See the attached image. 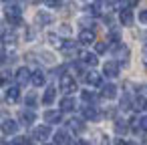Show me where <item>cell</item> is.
Returning a JSON list of instances; mask_svg holds the SVG:
<instances>
[{
	"mask_svg": "<svg viewBox=\"0 0 147 145\" xmlns=\"http://www.w3.org/2000/svg\"><path fill=\"white\" fill-rule=\"evenodd\" d=\"M59 85H61V89H63L67 95H71L73 91H77V83H75V79H73L71 75H63L61 81H59Z\"/></svg>",
	"mask_w": 147,
	"mask_h": 145,
	"instance_id": "1",
	"label": "cell"
},
{
	"mask_svg": "<svg viewBox=\"0 0 147 145\" xmlns=\"http://www.w3.org/2000/svg\"><path fill=\"white\" fill-rule=\"evenodd\" d=\"M49 137H51V127L49 125H38L32 131V139H36V141H47Z\"/></svg>",
	"mask_w": 147,
	"mask_h": 145,
	"instance_id": "2",
	"label": "cell"
},
{
	"mask_svg": "<svg viewBox=\"0 0 147 145\" xmlns=\"http://www.w3.org/2000/svg\"><path fill=\"white\" fill-rule=\"evenodd\" d=\"M103 75H107V77H119V63L117 61H107L105 65H103Z\"/></svg>",
	"mask_w": 147,
	"mask_h": 145,
	"instance_id": "3",
	"label": "cell"
},
{
	"mask_svg": "<svg viewBox=\"0 0 147 145\" xmlns=\"http://www.w3.org/2000/svg\"><path fill=\"white\" fill-rule=\"evenodd\" d=\"M22 14V6L18 2H8L6 4V18H20Z\"/></svg>",
	"mask_w": 147,
	"mask_h": 145,
	"instance_id": "4",
	"label": "cell"
},
{
	"mask_svg": "<svg viewBox=\"0 0 147 145\" xmlns=\"http://www.w3.org/2000/svg\"><path fill=\"white\" fill-rule=\"evenodd\" d=\"M2 131H4V135H14L18 131V123L14 119H4L2 121Z\"/></svg>",
	"mask_w": 147,
	"mask_h": 145,
	"instance_id": "5",
	"label": "cell"
},
{
	"mask_svg": "<svg viewBox=\"0 0 147 145\" xmlns=\"http://www.w3.org/2000/svg\"><path fill=\"white\" fill-rule=\"evenodd\" d=\"M30 77H32V73H30L26 67H20V69L16 71V81H18V85H26V83L30 81Z\"/></svg>",
	"mask_w": 147,
	"mask_h": 145,
	"instance_id": "6",
	"label": "cell"
},
{
	"mask_svg": "<svg viewBox=\"0 0 147 145\" xmlns=\"http://www.w3.org/2000/svg\"><path fill=\"white\" fill-rule=\"evenodd\" d=\"M115 49V57L123 63V65H127V59H129V49L127 47H123V45H117V47H113Z\"/></svg>",
	"mask_w": 147,
	"mask_h": 145,
	"instance_id": "7",
	"label": "cell"
},
{
	"mask_svg": "<svg viewBox=\"0 0 147 145\" xmlns=\"http://www.w3.org/2000/svg\"><path fill=\"white\" fill-rule=\"evenodd\" d=\"M85 81H87L91 87H99V85L103 83L101 75H99V73H95V71H91V73H85Z\"/></svg>",
	"mask_w": 147,
	"mask_h": 145,
	"instance_id": "8",
	"label": "cell"
},
{
	"mask_svg": "<svg viewBox=\"0 0 147 145\" xmlns=\"http://www.w3.org/2000/svg\"><path fill=\"white\" fill-rule=\"evenodd\" d=\"M79 59H81V63H85V65H91V67H95V65H97V57H95L93 53L81 51V53H79Z\"/></svg>",
	"mask_w": 147,
	"mask_h": 145,
	"instance_id": "9",
	"label": "cell"
},
{
	"mask_svg": "<svg viewBox=\"0 0 147 145\" xmlns=\"http://www.w3.org/2000/svg\"><path fill=\"white\" fill-rule=\"evenodd\" d=\"M55 145H71V141H69V133L63 131V129H59V131L55 133Z\"/></svg>",
	"mask_w": 147,
	"mask_h": 145,
	"instance_id": "10",
	"label": "cell"
},
{
	"mask_svg": "<svg viewBox=\"0 0 147 145\" xmlns=\"http://www.w3.org/2000/svg\"><path fill=\"white\" fill-rule=\"evenodd\" d=\"M79 42H81V45H91V42H95V32H93V30H81Z\"/></svg>",
	"mask_w": 147,
	"mask_h": 145,
	"instance_id": "11",
	"label": "cell"
},
{
	"mask_svg": "<svg viewBox=\"0 0 147 145\" xmlns=\"http://www.w3.org/2000/svg\"><path fill=\"white\" fill-rule=\"evenodd\" d=\"M119 20H121V24H123V26H131L135 18H133V12H131V10H121Z\"/></svg>",
	"mask_w": 147,
	"mask_h": 145,
	"instance_id": "12",
	"label": "cell"
},
{
	"mask_svg": "<svg viewBox=\"0 0 147 145\" xmlns=\"http://www.w3.org/2000/svg\"><path fill=\"white\" fill-rule=\"evenodd\" d=\"M45 81H47V77H45V73H42V71H34V73H32V77H30V83H32L34 87H42V85H45Z\"/></svg>",
	"mask_w": 147,
	"mask_h": 145,
	"instance_id": "13",
	"label": "cell"
},
{
	"mask_svg": "<svg viewBox=\"0 0 147 145\" xmlns=\"http://www.w3.org/2000/svg\"><path fill=\"white\" fill-rule=\"evenodd\" d=\"M34 119H36L34 111H30V109H24V111H20V121H22L24 125H30V123H34Z\"/></svg>",
	"mask_w": 147,
	"mask_h": 145,
	"instance_id": "14",
	"label": "cell"
},
{
	"mask_svg": "<svg viewBox=\"0 0 147 145\" xmlns=\"http://www.w3.org/2000/svg\"><path fill=\"white\" fill-rule=\"evenodd\" d=\"M55 18H53V14H49V12H45V10H40L38 14H36V24H51Z\"/></svg>",
	"mask_w": 147,
	"mask_h": 145,
	"instance_id": "15",
	"label": "cell"
},
{
	"mask_svg": "<svg viewBox=\"0 0 147 145\" xmlns=\"http://www.w3.org/2000/svg\"><path fill=\"white\" fill-rule=\"evenodd\" d=\"M103 97H105V99H115V97H117V87L111 85V83L103 85Z\"/></svg>",
	"mask_w": 147,
	"mask_h": 145,
	"instance_id": "16",
	"label": "cell"
},
{
	"mask_svg": "<svg viewBox=\"0 0 147 145\" xmlns=\"http://www.w3.org/2000/svg\"><path fill=\"white\" fill-rule=\"evenodd\" d=\"M55 97H57V89H55V87H47V91H45V95H42V103H45V105H51V103L55 101Z\"/></svg>",
	"mask_w": 147,
	"mask_h": 145,
	"instance_id": "17",
	"label": "cell"
},
{
	"mask_svg": "<svg viewBox=\"0 0 147 145\" xmlns=\"http://www.w3.org/2000/svg\"><path fill=\"white\" fill-rule=\"evenodd\" d=\"M18 97H20V89H18V87H8V91H6V101H8V103H14V101H18Z\"/></svg>",
	"mask_w": 147,
	"mask_h": 145,
	"instance_id": "18",
	"label": "cell"
},
{
	"mask_svg": "<svg viewBox=\"0 0 147 145\" xmlns=\"http://www.w3.org/2000/svg\"><path fill=\"white\" fill-rule=\"evenodd\" d=\"M83 117H85V119H91V121H95V119H99V113H97V107H83Z\"/></svg>",
	"mask_w": 147,
	"mask_h": 145,
	"instance_id": "19",
	"label": "cell"
},
{
	"mask_svg": "<svg viewBox=\"0 0 147 145\" xmlns=\"http://www.w3.org/2000/svg\"><path fill=\"white\" fill-rule=\"evenodd\" d=\"M73 109H75V99L73 97L61 99V111H73Z\"/></svg>",
	"mask_w": 147,
	"mask_h": 145,
	"instance_id": "20",
	"label": "cell"
},
{
	"mask_svg": "<svg viewBox=\"0 0 147 145\" xmlns=\"http://www.w3.org/2000/svg\"><path fill=\"white\" fill-rule=\"evenodd\" d=\"M45 121L47 123H59L61 121V111H47L45 113Z\"/></svg>",
	"mask_w": 147,
	"mask_h": 145,
	"instance_id": "21",
	"label": "cell"
},
{
	"mask_svg": "<svg viewBox=\"0 0 147 145\" xmlns=\"http://www.w3.org/2000/svg\"><path fill=\"white\" fill-rule=\"evenodd\" d=\"M69 127H71L75 133H83V131H85V123H83L81 119H71V121H69Z\"/></svg>",
	"mask_w": 147,
	"mask_h": 145,
	"instance_id": "22",
	"label": "cell"
},
{
	"mask_svg": "<svg viewBox=\"0 0 147 145\" xmlns=\"http://www.w3.org/2000/svg\"><path fill=\"white\" fill-rule=\"evenodd\" d=\"M2 42H4V45H14V42H16V34L10 32V30L2 32Z\"/></svg>",
	"mask_w": 147,
	"mask_h": 145,
	"instance_id": "23",
	"label": "cell"
},
{
	"mask_svg": "<svg viewBox=\"0 0 147 145\" xmlns=\"http://www.w3.org/2000/svg\"><path fill=\"white\" fill-rule=\"evenodd\" d=\"M127 129H129V127H127V123H125V121H121V119H117V121H115V131H117L119 135L127 133Z\"/></svg>",
	"mask_w": 147,
	"mask_h": 145,
	"instance_id": "24",
	"label": "cell"
},
{
	"mask_svg": "<svg viewBox=\"0 0 147 145\" xmlns=\"http://www.w3.org/2000/svg\"><path fill=\"white\" fill-rule=\"evenodd\" d=\"M133 109H135V111H143V109H147V101H145L143 97L135 99V101H133Z\"/></svg>",
	"mask_w": 147,
	"mask_h": 145,
	"instance_id": "25",
	"label": "cell"
},
{
	"mask_svg": "<svg viewBox=\"0 0 147 145\" xmlns=\"http://www.w3.org/2000/svg\"><path fill=\"white\" fill-rule=\"evenodd\" d=\"M81 99H83L85 103H95V101H97L95 93H91V91H83V93H81Z\"/></svg>",
	"mask_w": 147,
	"mask_h": 145,
	"instance_id": "26",
	"label": "cell"
},
{
	"mask_svg": "<svg viewBox=\"0 0 147 145\" xmlns=\"http://www.w3.org/2000/svg\"><path fill=\"white\" fill-rule=\"evenodd\" d=\"M87 8H89V14H95V16H97V14H101V10H99V8H101V4H99V2H91Z\"/></svg>",
	"mask_w": 147,
	"mask_h": 145,
	"instance_id": "27",
	"label": "cell"
},
{
	"mask_svg": "<svg viewBox=\"0 0 147 145\" xmlns=\"http://www.w3.org/2000/svg\"><path fill=\"white\" fill-rule=\"evenodd\" d=\"M47 38L51 40V45H55V47H63V40H61V38H59L57 34H53V32H51V34H49Z\"/></svg>",
	"mask_w": 147,
	"mask_h": 145,
	"instance_id": "28",
	"label": "cell"
},
{
	"mask_svg": "<svg viewBox=\"0 0 147 145\" xmlns=\"http://www.w3.org/2000/svg\"><path fill=\"white\" fill-rule=\"evenodd\" d=\"M63 51H73L75 49V40H71V38H67V40H63V47H61Z\"/></svg>",
	"mask_w": 147,
	"mask_h": 145,
	"instance_id": "29",
	"label": "cell"
},
{
	"mask_svg": "<svg viewBox=\"0 0 147 145\" xmlns=\"http://www.w3.org/2000/svg\"><path fill=\"white\" fill-rule=\"evenodd\" d=\"M95 51H97V55L107 53V42H95Z\"/></svg>",
	"mask_w": 147,
	"mask_h": 145,
	"instance_id": "30",
	"label": "cell"
},
{
	"mask_svg": "<svg viewBox=\"0 0 147 145\" xmlns=\"http://www.w3.org/2000/svg\"><path fill=\"white\" fill-rule=\"evenodd\" d=\"M26 105H28V107H34V105H36V95H34V93H30V95L26 97Z\"/></svg>",
	"mask_w": 147,
	"mask_h": 145,
	"instance_id": "31",
	"label": "cell"
},
{
	"mask_svg": "<svg viewBox=\"0 0 147 145\" xmlns=\"http://www.w3.org/2000/svg\"><path fill=\"white\" fill-rule=\"evenodd\" d=\"M129 107H131L129 97H123V99H121V109H129Z\"/></svg>",
	"mask_w": 147,
	"mask_h": 145,
	"instance_id": "32",
	"label": "cell"
},
{
	"mask_svg": "<svg viewBox=\"0 0 147 145\" xmlns=\"http://www.w3.org/2000/svg\"><path fill=\"white\" fill-rule=\"evenodd\" d=\"M8 79H10V73H0V85H6Z\"/></svg>",
	"mask_w": 147,
	"mask_h": 145,
	"instance_id": "33",
	"label": "cell"
},
{
	"mask_svg": "<svg viewBox=\"0 0 147 145\" xmlns=\"http://www.w3.org/2000/svg\"><path fill=\"white\" fill-rule=\"evenodd\" d=\"M139 125H141V129H143V131H147V115L139 119Z\"/></svg>",
	"mask_w": 147,
	"mask_h": 145,
	"instance_id": "34",
	"label": "cell"
},
{
	"mask_svg": "<svg viewBox=\"0 0 147 145\" xmlns=\"http://www.w3.org/2000/svg\"><path fill=\"white\" fill-rule=\"evenodd\" d=\"M139 20H141L143 24H147V10H141V12H139Z\"/></svg>",
	"mask_w": 147,
	"mask_h": 145,
	"instance_id": "35",
	"label": "cell"
},
{
	"mask_svg": "<svg viewBox=\"0 0 147 145\" xmlns=\"http://www.w3.org/2000/svg\"><path fill=\"white\" fill-rule=\"evenodd\" d=\"M47 6H51V8H61L63 2H55V0H51V2H47Z\"/></svg>",
	"mask_w": 147,
	"mask_h": 145,
	"instance_id": "36",
	"label": "cell"
},
{
	"mask_svg": "<svg viewBox=\"0 0 147 145\" xmlns=\"http://www.w3.org/2000/svg\"><path fill=\"white\" fill-rule=\"evenodd\" d=\"M8 24H12V26H18V24H22V20H20V18H8Z\"/></svg>",
	"mask_w": 147,
	"mask_h": 145,
	"instance_id": "37",
	"label": "cell"
},
{
	"mask_svg": "<svg viewBox=\"0 0 147 145\" xmlns=\"http://www.w3.org/2000/svg\"><path fill=\"white\" fill-rule=\"evenodd\" d=\"M61 32H63V34H69V32H71V26H69V24H63V26H61Z\"/></svg>",
	"mask_w": 147,
	"mask_h": 145,
	"instance_id": "38",
	"label": "cell"
},
{
	"mask_svg": "<svg viewBox=\"0 0 147 145\" xmlns=\"http://www.w3.org/2000/svg\"><path fill=\"white\" fill-rule=\"evenodd\" d=\"M137 91H139V93H147V85H139Z\"/></svg>",
	"mask_w": 147,
	"mask_h": 145,
	"instance_id": "39",
	"label": "cell"
},
{
	"mask_svg": "<svg viewBox=\"0 0 147 145\" xmlns=\"http://www.w3.org/2000/svg\"><path fill=\"white\" fill-rule=\"evenodd\" d=\"M115 145H127V141H125V139H121V137H119V139H115Z\"/></svg>",
	"mask_w": 147,
	"mask_h": 145,
	"instance_id": "40",
	"label": "cell"
},
{
	"mask_svg": "<svg viewBox=\"0 0 147 145\" xmlns=\"http://www.w3.org/2000/svg\"><path fill=\"white\" fill-rule=\"evenodd\" d=\"M10 145H22V141H20V137H18V139H14V141H12Z\"/></svg>",
	"mask_w": 147,
	"mask_h": 145,
	"instance_id": "41",
	"label": "cell"
},
{
	"mask_svg": "<svg viewBox=\"0 0 147 145\" xmlns=\"http://www.w3.org/2000/svg\"><path fill=\"white\" fill-rule=\"evenodd\" d=\"M141 38H143V42H145V45H147V30H145V32H143V36H141Z\"/></svg>",
	"mask_w": 147,
	"mask_h": 145,
	"instance_id": "42",
	"label": "cell"
},
{
	"mask_svg": "<svg viewBox=\"0 0 147 145\" xmlns=\"http://www.w3.org/2000/svg\"><path fill=\"white\" fill-rule=\"evenodd\" d=\"M0 115H2V113H0Z\"/></svg>",
	"mask_w": 147,
	"mask_h": 145,
	"instance_id": "43",
	"label": "cell"
}]
</instances>
